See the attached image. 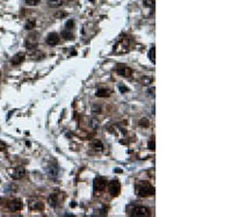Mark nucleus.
Masks as SVG:
<instances>
[{"label": "nucleus", "mask_w": 232, "mask_h": 217, "mask_svg": "<svg viewBox=\"0 0 232 217\" xmlns=\"http://www.w3.org/2000/svg\"><path fill=\"white\" fill-rule=\"evenodd\" d=\"M93 186H94V189L97 192L103 190L107 186V179L105 176H96L93 181Z\"/></svg>", "instance_id": "4"}, {"label": "nucleus", "mask_w": 232, "mask_h": 217, "mask_svg": "<svg viewBox=\"0 0 232 217\" xmlns=\"http://www.w3.org/2000/svg\"><path fill=\"white\" fill-rule=\"evenodd\" d=\"M22 207H23V204L22 202L20 201V200H12L9 203H8V209L11 210V211H20L21 209H22Z\"/></svg>", "instance_id": "7"}, {"label": "nucleus", "mask_w": 232, "mask_h": 217, "mask_svg": "<svg viewBox=\"0 0 232 217\" xmlns=\"http://www.w3.org/2000/svg\"><path fill=\"white\" fill-rule=\"evenodd\" d=\"M92 148L97 150V151H101V150L103 149V144H102L100 141H95V142L92 143Z\"/></svg>", "instance_id": "18"}, {"label": "nucleus", "mask_w": 232, "mask_h": 217, "mask_svg": "<svg viewBox=\"0 0 232 217\" xmlns=\"http://www.w3.org/2000/svg\"><path fill=\"white\" fill-rule=\"evenodd\" d=\"M131 216L134 217H148L151 216V211L146 207H135L131 211Z\"/></svg>", "instance_id": "3"}, {"label": "nucleus", "mask_w": 232, "mask_h": 217, "mask_svg": "<svg viewBox=\"0 0 232 217\" xmlns=\"http://www.w3.org/2000/svg\"><path fill=\"white\" fill-rule=\"evenodd\" d=\"M65 4V0H49L48 1V5L52 8H57V7H60L62 5Z\"/></svg>", "instance_id": "13"}, {"label": "nucleus", "mask_w": 232, "mask_h": 217, "mask_svg": "<svg viewBox=\"0 0 232 217\" xmlns=\"http://www.w3.org/2000/svg\"><path fill=\"white\" fill-rule=\"evenodd\" d=\"M73 25H74V21L73 20H68V22H66V29H71V28L73 27Z\"/></svg>", "instance_id": "25"}, {"label": "nucleus", "mask_w": 232, "mask_h": 217, "mask_svg": "<svg viewBox=\"0 0 232 217\" xmlns=\"http://www.w3.org/2000/svg\"><path fill=\"white\" fill-rule=\"evenodd\" d=\"M129 50H130V44H129L128 39H125V37L121 39L114 47V52H116V54H125Z\"/></svg>", "instance_id": "2"}, {"label": "nucleus", "mask_w": 232, "mask_h": 217, "mask_svg": "<svg viewBox=\"0 0 232 217\" xmlns=\"http://www.w3.org/2000/svg\"><path fill=\"white\" fill-rule=\"evenodd\" d=\"M59 43V36H58V34H56V33H51V34H49L48 35V37H47V44L48 45H57Z\"/></svg>", "instance_id": "8"}, {"label": "nucleus", "mask_w": 232, "mask_h": 217, "mask_svg": "<svg viewBox=\"0 0 232 217\" xmlns=\"http://www.w3.org/2000/svg\"><path fill=\"white\" fill-rule=\"evenodd\" d=\"M5 148H6V144H5L4 142H1V141H0V150H4Z\"/></svg>", "instance_id": "30"}, {"label": "nucleus", "mask_w": 232, "mask_h": 217, "mask_svg": "<svg viewBox=\"0 0 232 217\" xmlns=\"http://www.w3.org/2000/svg\"><path fill=\"white\" fill-rule=\"evenodd\" d=\"M139 125L140 127H149L150 125V122L148 119H140L139 120Z\"/></svg>", "instance_id": "21"}, {"label": "nucleus", "mask_w": 232, "mask_h": 217, "mask_svg": "<svg viewBox=\"0 0 232 217\" xmlns=\"http://www.w3.org/2000/svg\"><path fill=\"white\" fill-rule=\"evenodd\" d=\"M109 94L110 92L107 88H99L95 93V95L97 98H107V96H109Z\"/></svg>", "instance_id": "14"}, {"label": "nucleus", "mask_w": 232, "mask_h": 217, "mask_svg": "<svg viewBox=\"0 0 232 217\" xmlns=\"http://www.w3.org/2000/svg\"><path fill=\"white\" fill-rule=\"evenodd\" d=\"M37 45V37L33 36V35H29L26 40V47L28 49H33Z\"/></svg>", "instance_id": "9"}, {"label": "nucleus", "mask_w": 232, "mask_h": 217, "mask_svg": "<svg viewBox=\"0 0 232 217\" xmlns=\"http://www.w3.org/2000/svg\"><path fill=\"white\" fill-rule=\"evenodd\" d=\"M30 209H33V210H42L43 209V203L41 202H34V203L30 204Z\"/></svg>", "instance_id": "19"}, {"label": "nucleus", "mask_w": 232, "mask_h": 217, "mask_svg": "<svg viewBox=\"0 0 232 217\" xmlns=\"http://www.w3.org/2000/svg\"><path fill=\"white\" fill-rule=\"evenodd\" d=\"M58 200H59V196L57 194H51L49 196V199H48V201H49V203H50L51 207H56L58 204Z\"/></svg>", "instance_id": "15"}, {"label": "nucleus", "mask_w": 232, "mask_h": 217, "mask_svg": "<svg viewBox=\"0 0 232 217\" xmlns=\"http://www.w3.org/2000/svg\"><path fill=\"white\" fill-rule=\"evenodd\" d=\"M156 48L154 47H152L150 50H149V59H150L152 63H154L156 62Z\"/></svg>", "instance_id": "17"}, {"label": "nucleus", "mask_w": 232, "mask_h": 217, "mask_svg": "<svg viewBox=\"0 0 232 217\" xmlns=\"http://www.w3.org/2000/svg\"><path fill=\"white\" fill-rule=\"evenodd\" d=\"M35 25H36L35 20H29V21H27V23H26V29L27 30H31V29H34Z\"/></svg>", "instance_id": "20"}, {"label": "nucleus", "mask_w": 232, "mask_h": 217, "mask_svg": "<svg viewBox=\"0 0 232 217\" xmlns=\"http://www.w3.org/2000/svg\"><path fill=\"white\" fill-rule=\"evenodd\" d=\"M47 172H48V175L50 178H56L58 175V167L56 164H52V165H49L47 167Z\"/></svg>", "instance_id": "10"}, {"label": "nucleus", "mask_w": 232, "mask_h": 217, "mask_svg": "<svg viewBox=\"0 0 232 217\" xmlns=\"http://www.w3.org/2000/svg\"><path fill=\"white\" fill-rule=\"evenodd\" d=\"M92 111L93 113H100L101 111V107L100 106H93L92 107Z\"/></svg>", "instance_id": "27"}, {"label": "nucleus", "mask_w": 232, "mask_h": 217, "mask_svg": "<svg viewBox=\"0 0 232 217\" xmlns=\"http://www.w3.org/2000/svg\"><path fill=\"white\" fill-rule=\"evenodd\" d=\"M116 71H117V73H119L120 76H122V77H130V76L132 74L131 68L125 66V65H122V64H120V65L117 66Z\"/></svg>", "instance_id": "6"}, {"label": "nucleus", "mask_w": 232, "mask_h": 217, "mask_svg": "<svg viewBox=\"0 0 232 217\" xmlns=\"http://www.w3.org/2000/svg\"><path fill=\"white\" fill-rule=\"evenodd\" d=\"M151 82H152V79H151V78H145V79H143V82H144V85L151 84Z\"/></svg>", "instance_id": "28"}, {"label": "nucleus", "mask_w": 232, "mask_h": 217, "mask_svg": "<svg viewBox=\"0 0 232 217\" xmlns=\"http://www.w3.org/2000/svg\"><path fill=\"white\" fill-rule=\"evenodd\" d=\"M25 174H26V171H25L23 167H16L14 170L13 174H12V178L15 179V180H19V179H21Z\"/></svg>", "instance_id": "11"}, {"label": "nucleus", "mask_w": 232, "mask_h": 217, "mask_svg": "<svg viewBox=\"0 0 232 217\" xmlns=\"http://www.w3.org/2000/svg\"><path fill=\"white\" fill-rule=\"evenodd\" d=\"M60 35H62V37H63L64 40H73V35L70 33V30H68V29H66V30H63Z\"/></svg>", "instance_id": "16"}, {"label": "nucleus", "mask_w": 232, "mask_h": 217, "mask_svg": "<svg viewBox=\"0 0 232 217\" xmlns=\"http://www.w3.org/2000/svg\"><path fill=\"white\" fill-rule=\"evenodd\" d=\"M144 6H146V7H154V0H144Z\"/></svg>", "instance_id": "23"}, {"label": "nucleus", "mask_w": 232, "mask_h": 217, "mask_svg": "<svg viewBox=\"0 0 232 217\" xmlns=\"http://www.w3.org/2000/svg\"><path fill=\"white\" fill-rule=\"evenodd\" d=\"M26 55L23 54V52H19L17 55H15L13 57V59H12V64L13 65H19V64H21L23 60H25V57Z\"/></svg>", "instance_id": "12"}, {"label": "nucleus", "mask_w": 232, "mask_h": 217, "mask_svg": "<svg viewBox=\"0 0 232 217\" xmlns=\"http://www.w3.org/2000/svg\"><path fill=\"white\" fill-rule=\"evenodd\" d=\"M120 91H121L122 93H124V92H128L129 88H128V87H124V86H120Z\"/></svg>", "instance_id": "29"}, {"label": "nucleus", "mask_w": 232, "mask_h": 217, "mask_svg": "<svg viewBox=\"0 0 232 217\" xmlns=\"http://www.w3.org/2000/svg\"><path fill=\"white\" fill-rule=\"evenodd\" d=\"M68 14H66V12H57V13L55 14V17H64V16H66Z\"/></svg>", "instance_id": "26"}, {"label": "nucleus", "mask_w": 232, "mask_h": 217, "mask_svg": "<svg viewBox=\"0 0 232 217\" xmlns=\"http://www.w3.org/2000/svg\"><path fill=\"white\" fill-rule=\"evenodd\" d=\"M154 146H156V144H154V138H151L150 141H149L148 148H149L150 150H154Z\"/></svg>", "instance_id": "24"}, {"label": "nucleus", "mask_w": 232, "mask_h": 217, "mask_svg": "<svg viewBox=\"0 0 232 217\" xmlns=\"http://www.w3.org/2000/svg\"><path fill=\"white\" fill-rule=\"evenodd\" d=\"M26 4L28 6H37L40 4V0H26Z\"/></svg>", "instance_id": "22"}, {"label": "nucleus", "mask_w": 232, "mask_h": 217, "mask_svg": "<svg viewBox=\"0 0 232 217\" xmlns=\"http://www.w3.org/2000/svg\"><path fill=\"white\" fill-rule=\"evenodd\" d=\"M137 194L140 197H148L154 195V187H152L150 184H142L137 186Z\"/></svg>", "instance_id": "1"}, {"label": "nucleus", "mask_w": 232, "mask_h": 217, "mask_svg": "<svg viewBox=\"0 0 232 217\" xmlns=\"http://www.w3.org/2000/svg\"><path fill=\"white\" fill-rule=\"evenodd\" d=\"M108 190H109L110 195L111 196H117L121 192V186H120V182L117 180H113L109 182V186H108Z\"/></svg>", "instance_id": "5"}]
</instances>
